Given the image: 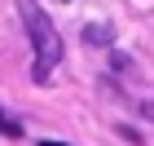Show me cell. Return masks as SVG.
I'll use <instances>...</instances> for the list:
<instances>
[{
	"label": "cell",
	"mask_w": 154,
	"mask_h": 146,
	"mask_svg": "<svg viewBox=\"0 0 154 146\" xmlns=\"http://www.w3.org/2000/svg\"><path fill=\"white\" fill-rule=\"evenodd\" d=\"M18 13H22L26 36L35 44V71H31V80L44 84L48 75H53V67L62 62V36H57V27H53V18H44V9H40L35 0H18Z\"/></svg>",
	"instance_id": "cell-1"
},
{
	"label": "cell",
	"mask_w": 154,
	"mask_h": 146,
	"mask_svg": "<svg viewBox=\"0 0 154 146\" xmlns=\"http://www.w3.org/2000/svg\"><path fill=\"white\" fill-rule=\"evenodd\" d=\"M40 146H66V142H40Z\"/></svg>",
	"instance_id": "cell-5"
},
{
	"label": "cell",
	"mask_w": 154,
	"mask_h": 146,
	"mask_svg": "<svg viewBox=\"0 0 154 146\" xmlns=\"http://www.w3.org/2000/svg\"><path fill=\"white\" fill-rule=\"evenodd\" d=\"M141 115H145V120L154 124V102H145V106H141Z\"/></svg>",
	"instance_id": "cell-4"
},
{
	"label": "cell",
	"mask_w": 154,
	"mask_h": 146,
	"mask_svg": "<svg viewBox=\"0 0 154 146\" xmlns=\"http://www.w3.org/2000/svg\"><path fill=\"white\" fill-rule=\"evenodd\" d=\"M84 36H88V40H93V44H110V31H106V27H88V31H84Z\"/></svg>",
	"instance_id": "cell-3"
},
{
	"label": "cell",
	"mask_w": 154,
	"mask_h": 146,
	"mask_svg": "<svg viewBox=\"0 0 154 146\" xmlns=\"http://www.w3.org/2000/svg\"><path fill=\"white\" fill-rule=\"evenodd\" d=\"M0 133H5V137H22V124L13 120L9 111H0Z\"/></svg>",
	"instance_id": "cell-2"
}]
</instances>
